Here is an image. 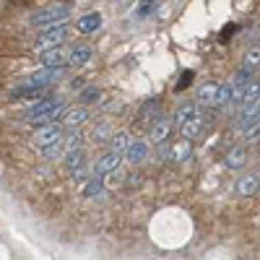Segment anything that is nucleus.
Returning <instances> with one entry per match:
<instances>
[{"mask_svg":"<svg viewBox=\"0 0 260 260\" xmlns=\"http://www.w3.org/2000/svg\"><path fill=\"white\" fill-rule=\"evenodd\" d=\"M65 39H68V29H65V21H60V24L47 26V29H42V31L37 34V39H34V50L42 52V50L60 47Z\"/></svg>","mask_w":260,"mask_h":260,"instance_id":"1","label":"nucleus"},{"mask_svg":"<svg viewBox=\"0 0 260 260\" xmlns=\"http://www.w3.org/2000/svg\"><path fill=\"white\" fill-rule=\"evenodd\" d=\"M68 16H71L68 6H47V8H42L31 16V24L39 26V29H47V26L60 24V21H68Z\"/></svg>","mask_w":260,"mask_h":260,"instance_id":"2","label":"nucleus"},{"mask_svg":"<svg viewBox=\"0 0 260 260\" xmlns=\"http://www.w3.org/2000/svg\"><path fill=\"white\" fill-rule=\"evenodd\" d=\"M62 76H65V68H62V65H52V68H50V65H42L39 71H34L31 76L24 78V83L37 86V89H47V86L57 83Z\"/></svg>","mask_w":260,"mask_h":260,"instance_id":"3","label":"nucleus"},{"mask_svg":"<svg viewBox=\"0 0 260 260\" xmlns=\"http://www.w3.org/2000/svg\"><path fill=\"white\" fill-rule=\"evenodd\" d=\"M177 127H180L182 138H187V141H201V138H206V133H208V120L201 117V112H198V115L187 117L185 122H180Z\"/></svg>","mask_w":260,"mask_h":260,"instance_id":"4","label":"nucleus"},{"mask_svg":"<svg viewBox=\"0 0 260 260\" xmlns=\"http://www.w3.org/2000/svg\"><path fill=\"white\" fill-rule=\"evenodd\" d=\"M62 141V125L60 122H47V125H39L37 133H34V146L45 148L50 143H57Z\"/></svg>","mask_w":260,"mask_h":260,"instance_id":"5","label":"nucleus"},{"mask_svg":"<svg viewBox=\"0 0 260 260\" xmlns=\"http://www.w3.org/2000/svg\"><path fill=\"white\" fill-rule=\"evenodd\" d=\"M169 136H172V120H167V117H156L154 122L148 125V141L151 143H167L169 141Z\"/></svg>","mask_w":260,"mask_h":260,"instance_id":"6","label":"nucleus"},{"mask_svg":"<svg viewBox=\"0 0 260 260\" xmlns=\"http://www.w3.org/2000/svg\"><path fill=\"white\" fill-rule=\"evenodd\" d=\"M86 120H89V107L86 104H78V107H73V110H65L62 112V127H68V130H73V127H81Z\"/></svg>","mask_w":260,"mask_h":260,"instance_id":"7","label":"nucleus"},{"mask_svg":"<svg viewBox=\"0 0 260 260\" xmlns=\"http://www.w3.org/2000/svg\"><path fill=\"white\" fill-rule=\"evenodd\" d=\"M257 190H260V177L252 175V172L250 175H242L240 180L234 182V192L240 195V198H250V195H255Z\"/></svg>","mask_w":260,"mask_h":260,"instance_id":"8","label":"nucleus"},{"mask_svg":"<svg viewBox=\"0 0 260 260\" xmlns=\"http://www.w3.org/2000/svg\"><path fill=\"white\" fill-rule=\"evenodd\" d=\"M89 60H91V47L89 45H73L68 57H65V62H68L71 68H83Z\"/></svg>","mask_w":260,"mask_h":260,"instance_id":"9","label":"nucleus"},{"mask_svg":"<svg viewBox=\"0 0 260 260\" xmlns=\"http://www.w3.org/2000/svg\"><path fill=\"white\" fill-rule=\"evenodd\" d=\"M190 156H192V141L182 138L180 143L169 146V161H175V164H182V161H187Z\"/></svg>","mask_w":260,"mask_h":260,"instance_id":"10","label":"nucleus"},{"mask_svg":"<svg viewBox=\"0 0 260 260\" xmlns=\"http://www.w3.org/2000/svg\"><path fill=\"white\" fill-rule=\"evenodd\" d=\"M117 167H122V159H120V154L110 151V154H104V156H102V159L94 164V175L104 177L107 172H112V169H117Z\"/></svg>","mask_w":260,"mask_h":260,"instance_id":"11","label":"nucleus"},{"mask_svg":"<svg viewBox=\"0 0 260 260\" xmlns=\"http://www.w3.org/2000/svg\"><path fill=\"white\" fill-rule=\"evenodd\" d=\"M245 161H247V148H245V146H232V148L226 151V156H224V164H226L229 169H242Z\"/></svg>","mask_w":260,"mask_h":260,"instance_id":"12","label":"nucleus"},{"mask_svg":"<svg viewBox=\"0 0 260 260\" xmlns=\"http://www.w3.org/2000/svg\"><path fill=\"white\" fill-rule=\"evenodd\" d=\"M125 156H127L130 164H141V161L148 156V143H146V141H130Z\"/></svg>","mask_w":260,"mask_h":260,"instance_id":"13","label":"nucleus"},{"mask_svg":"<svg viewBox=\"0 0 260 260\" xmlns=\"http://www.w3.org/2000/svg\"><path fill=\"white\" fill-rule=\"evenodd\" d=\"M99 26H102V16L99 13H86V16H81L78 18V34H94V31H99Z\"/></svg>","mask_w":260,"mask_h":260,"instance_id":"14","label":"nucleus"},{"mask_svg":"<svg viewBox=\"0 0 260 260\" xmlns=\"http://www.w3.org/2000/svg\"><path fill=\"white\" fill-rule=\"evenodd\" d=\"M130 146V136L127 130H117V133L110 136V151H115V154H125Z\"/></svg>","mask_w":260,"mask_h":260,"instance_id":"15","label":"nucleus"},{"mask_svg":"<svg viewBox=\"0 0 260 260\" xmlns=\"http://www.w3.org/2000/svg\"><path fill=\"white\" fill-rule=\"evenodd\" d=\"M39 62H42V65H50V68H52V65H62V62H65V55H62L60 47L42 50V52H39Z\"/></svg>","mask_w":260,"mask_h":260,"instance_id":"16","label":"nucleus"},{"mask_svg":"<svg viewBox=\"0 0 260 260\" xmlns=\"http://www.w3.org/2000/svg\"><path fill=\"white\" fill-rule=\"evenodd\" d=\"M104 192V182L99 175H91L89 180H86V187H83V195L86 198H99V195Z\"/></svg>","mask_w":260,"mask_h":260,"instance_id":"17","label":"nucleus"},{"mask_svg":"<svg viewBox=\"0 0 260 260\" xmlns=\"http://www.w3.org/2000/svg\"><path fill=\"white\" fill-rule=\"evenodd\" d=\"M257 68H260V47H250L245 52V60H242V71L255 73Z\"/></svg>","mask_w":260,"mask_h":260,"instance_id":"18","label":"nucleus"},{"mask_svg":"<svg viewBox=\"0 0 260 260\" xmlns=\"http://www.w3.org/2000/svg\"><path fill=\"white\" fill-rule=\"evenodd\" d=\"M110 136H112V122H110V120H102V122H96V125H94V133H91V138H94L96 143L110 141Z\"/></svg>","mask_w":260,"mask_h":260,"instance_id":"19","label":"nucleus"},{"mask_svg":"<svg viewBox=\"0 0 260 260\" xmlns=\"http://www.w3.org/2000/svg\"><path fill=\"white\" fill-rule=\"evenodd\" d=\"M216 91H219V83H213V81L203 83L201 89H198V102H201V104H213Z\"/></svg>","mask_w":260,"mask_h":260,"instance_id":"20","label":"nucleus"},{"mask_svg":"<svg viewBox=\"0 0 260 260\" xmlns=\"http://www.w3.org/2000/svg\"><path fill=\"white\" fill-rule=\"evenodd\" d=\"M232 94H234V86L232 83H219V91H216V99H213V107H224L232 102Z\"/></svg>","mask_w":260,"mask_h":260,"instance_id":"21","label":"nucleus"},{"mask_svg":"<svg viewBox=\"0 0 260 260\" xmlns=\"http://www.w3.org/2000/svg\"><path fill=\"white\" fill-rule=\"evenodd\" d=\"M83 159H86V154H83V148H76V151H68V154H65V169H68V172H73V169H78V167L83 164Z\"/></svg>","mask_w":260,"mask_h":260,"instance_id":"22","label":"nucleus"},{"mask_svg":"<svg viewBox=\"0 0 260 260\" xmlns=\"http://www.w3.org/2000/svg\"><path fill=\"white\" fill-rule=\"evenodd\" d=\"M192 115H198V107H195V104H180L177 107V110H175V122L180 125V122H185L187 117H192Z\"/></svg>","mask_w":260,"mask_h":260,"instance_id":"23","label":"nucleus"},{"mask_svg":"<svg viewBox=\"0 0 260 260\" xmlns=\"http://www.w3.org/2000/svg\"><path fill=\"white\" fill-rule=\"evenodd\" d=\"M83 146V136H81V130H71V136L65 138V143H62V151L68 154V151H76V148H81Z\"/></svg>","mask_w":260,"mask_h":260,"instance_id":"24","label":"nucleus"},{"mask_svg":"<svg viewBox=\"0 0 260 260\" xmlns=\"http://www.w3.org/2000/svg\"><path fill=\"white\" fill-rule=\"evenodd\" d=\"M159 6H161V0H141V3H138V11H136V16L146 18V16H151V13H154Z\"/></svg>","mask_w":260,"mask_h":260,"instance_id":"25","label":"nucleus"},{"mask_svg":"<svg viewBox=\"0 0 260 260\" xmlns=\"http://www.w3.org/2000/svg\"><path fill=\"white\" fill-rule=\"evenodd\" d=\"M99 99H102V91L96 89V86H86V89L81 91V104H86V107L99 102Z\"/></svg>","mask_w":260,"mask_h":260,"instance_id":"26","label":"nucleus"},{"mask_svg":"<svg viewBox=\"0 0 260 260\" xmlns=\"http://www.w3.org/2000/svg\"><path fill=\"white\" fill-rule=\"evenodd\" d=\"M42 156H45V159H62V156H65L62 143L57 141V143H50V146H45V148H42Z\"/></svg>","mask_w":260,"mask_h":260,"instance_id":"27","label":"nucleus"},{"mask_svg":"<svg viewBox=\"0 0 260 260\" xmlns=\"http://www.w3.org/2000/svg\"><path fill=\"white\" fill-rule=\"evenodd\" d=\"M71 175H73V180H76V182H86V180H89V177L94 175V172H91L89 167H83V164H81L78 169H73V172H71Z\"/></svg>","mask_w":260,"mask_h":260,"instance_id":"28","label":"nucleus"},{"mask_svg":"<svg viewBox=\"0 0 260 260\" xmlns=\"http://www.w3.org/2000/svg\"><path fill=\"white\" fill-rule=\"evenodd\" d=\"M192 78H195V76H192V71H187L185 76H180V81H177V86H175V91H185L187 86L192 83Z\"/></svg>","mask_w":260,"mask_h":260,"instance_id":"29","label":"nucleus"},{"mask_svg":"<svg viewBox=\"0 0 260 260\" xmlns=\"http://www.w3.org/2000/svg\"><path fill=\"white\" fill-rule=\"evenodd\" d=\"M234 29H237V26H234V24H229V29H226V31H221V39H229V37L234 34Z\"/></svg>","mask_w":260,"mask_h":260,"instance_id":"30","label":"nucleus"},{"mask_svg":"<svg viewBox=\"0 0 260 260\" xmlns=\"http://www.w3.org/2000/svg\"><path fill=\"white\" fill-rule=\"evenodd\" d=\"M257 192H260V190H257Z\"/></svg>","mask_w":260,"mask_h":260,"instance_id":"31","label":"nucleus"}]
</instances>
